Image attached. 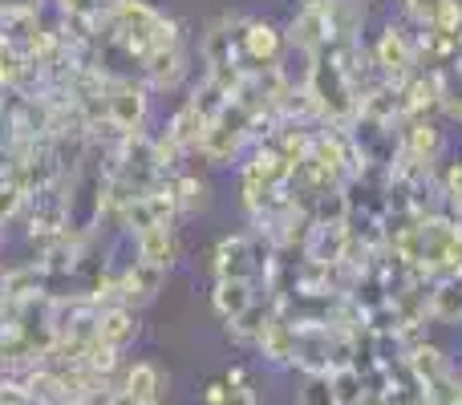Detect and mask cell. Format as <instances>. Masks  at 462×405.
Here are the masks:
<instances>
[{
  "label": "cell",
  "mask_w": 462,
  "mask_h": 405,
  "mask_svg": "<svg viewBox=\"0 0 462 405\" xmlns=\"http://www.w3.org/2000/svg\"><path fill=\"white\" fill-rule=\"evenodd\" d=\"M247 130H255V114L244 110L239 102H227L224 110L211 118L208 134L199 138V146H195V151L203 154V162H208V167H231V162H236V154H239V146H244V138H247Z\"/></svg>",
  "instance_id": "6da1fadb"
},
{
  "label": "cell",
  "mask_w": 462,
  "mask_h": 405,
  "mask_svg": "<svg viewBox=\"0 0 462 405\" xmlns=\"http://www.w3.org/2000/svg\"><path fill=\"white\" fill-rule=\"evenodd\" d=\"M151 94L154 89L146 81L134 78H114L102 86V106L110 126H118L122 134H143L146 114H151Z\"/></svg>",
  "instance_id": "7a4b0ae2"
},
{
  "label": "cell",
  "mask_w": 462,
  "mask_h": 405,
  "mask_svg": "<svg viewBox=\"0 0 462 405\" xmlns=\"http://www.w3.org/2000/svg\"><path fill=\"white\" fill-rule=\"evenodd\" d=\"M374 65H377V73L398 89L418 73V45L410 41V32L402 29V24L390 21L382 29V37L374 41Z\"/></svg>",
  "instance_id": "3957f363"
},
{
  "label": "cell",
  "mask_w": 462,
  "mask_h": 405,
  "mask_svg": "<svg viewBox=\"0 0 462 405\" xmlns=\"http://www.w3.org/2000/svg\"><path fill=\"white\" fill-rule=\"evenodd\" d=\"M211 268H216V280H260V272L268 268V260H260L252 235H224L211 252Z\"/></svg>",
  "instance_id": "277c9868"
},
{
  "label": "cell",
  "mask_w": 462,
  "mask_h": 405,
  "mask_svg": "<svg viewBox=\"0 0 462 405\" xmlns=\"http://www.w3.org/2000/svg\"><path fill=\"white\" fill-rule=\"evenodd\" d=\"M284 49H288V37L272 21L252 16V21L239 24V57L252 61L255 69H276L280 57H284Z\"/></svg>",
  "instance_id": "5b68a950"
},
{
  "label": "cell",
  "mask_w": 462,
  "mask_h": 405,
  "mask_svg": "<svg viewBox=\"0 0 462 405\" xmlns=\"http://www.w3.org/2000/svg\"><path fill=\"white\" fill-rule=\"evenodd\" d=\"M167 284V268L159 263H146V260H130L126 268L118 272V304H130V308H146L154 296L162 292Z\"/></svg>",
  "instance_id": "8992f818"
},
{
  "label": "cell",
  "mask_w": 462,
  "mask_h": 405,
  "mask_svg": "<svg viewBox=\"0 0 462 405\" xmlns=\"http://www.w3.org/2000/svg\"><path fill=\"white\" fill-rule=\"evenodd\" d=\"M138 333H143V325H138V308H130V304H102V308H97L94 336L102 345L126 353L130 345L138 341Z\"/></svg>",
  "instance_id": "52a82bcc"
},
{
  "label": "cell",
  "mask_w": 462,
  "mask_h": 405,
  "mask_svg": "<svg viewBox=\"0 0 462 405\" xmlns=\"http://www.w3.org/2000/svg\"><path fill=\"white\" fill-rule=\"evenodd\" d=\"M122 393L134 405H159L162 390H167V373L159 369V361H134L122 369Z\"/></svg>",
  "instance_id": "ba28073f"
},
{
  "label": "cell",
  "mask_w": 462,
  "mask_h": 405,
  "mask_svg": "<svg viewBox=\"0 0 462 405\" xmlns=\"http://www.w3.org/2000/svg\"><path fill=\"white\" fill-rule=\"evenodd\" d=\"M134 239V255L138 260H146V263H159V268H175V260H179V235H175V223H159V227H146V231H138V235H130Z\"/></svg>",
  "instance_id": "9c48e42d"
},
{
  "label": "cell",
  "mask_w": 462,
  "mask_h": 405,
  "mask_svg": "<svg viewBox=\"0 0 462 405\" xmlns=\"http://www.w3.org/2000/svg\"><path fill=\"white\" fill-rule=\"evenodd\" d=\"M255 300H260L255 296V280H216V288H211V308H216V317L224 325L244 317Z\"/></svg>",
  "instance_id": "30bf717a"
},
{
  "label": "cell",
  "mask_w": 462,
  "mask_h": 405,
  "mask_svg": "<svg viewBox=\"0 0 462 405\" xmlns=\"http://www.w3.org/2000/svg\"><path fill=\"white\" fill-rule=\"evenodd\" d=\"M434 78H439V106L455 122H462V41L434 65Z\"/></svg>",
  "instance_id": "8fae6325"
},
{
  "label": "cell",
  "mask_w": 462,
  "mask_h": 405,
  "mask_svg": "<svg viewBox=\"0 0 462 405\" xmlns=\"http://www.w3.org/2000/svg\"><path fill=\"white\" fill-rule=\"evenodd\" d=\"M426 312H430L434 325H447V328L462 325V272L458 276H447V280H434Z\"/></svg>",
  "instance_id": "7c38bea8"
},
{
  "label": "cell",
  "mask_w": 462,
  "mask_h": 405,
  "mask_svg": "<svg viewBox=\"0 0 462 405\" xmlns=\"http://www.w3.org/2000/svg\"><path fill=\"white\" fill-rule=\"evenodd\" d=\"M171 187H175L179 215H203L211 207V183L199 179L195 170H183L179 179H171Z\"/></svg>",
  "instance_id": "4fadbf2b"
},
{
  "label": "cell",
  "mask_w": 462,
  "mask_h": 405,
  "mask_svg": "<svg viewBox=\"0 0 462 405\" xmlns=\"http://www.w3.org/2000/svg\"><path fill=\"white\" fill-rule=\"evenodd\" d=\"M328 377H333L337 405H357V401H361V393L369 390V382H365V369H361V365H337Z\"/></svg>",
  "instance_id": "5bb4252c"
},
{
  "label": "cell",
  "mask_w": 462,
  "mask_h": 405,
  "mask_svg": "<svg viewBox=\"0 0 462 405\" xmlns=\"http://www.w3.org/2000/svg\"><path fill=\"white\" fill-rule=\"evenodd\" d=\"M110 5L114 0H53V8L73 24H97L110 21Z\"/></svg>",
  "instance_id": "9a60e30c"
},
{
  "label": "cell",
  "mask_w": 462,
  "mask_h": 405,
  "mask_svg": "<svg viewBox=\"0 0 462 405\" xmlns=\"http://www.w3.org/2000/svg\"><path fill=\"white\" fill-rule=\"evenodd\" d=\"M296 405H337L333 393V377L328 373H300V385H296Z\"/></svg>",
  "instance_id": "2e32d148"
},
{
  "label": "cell",
  "mask_w": 462,
  "mask_h": 405,
  "mask_svg": "<svg viewBox=\"0 0 462 405\" xmlns=\"http://www.w3.org/2000/svg\"><path fill=\"white\" fill-rule=\"evenodd\" d=\"M430 32H439V37H447V41H462V0H447V5H442Z\"/></svg>",
  "instance_id": "e0dca14e"
},
{
  "label": "cell",
  "mask_w": 462,
  "mask_h": 405,
  "mask_svg": "<svg viewBox=\"0 0 462 405\" xmlns=\"http://www.w3.org/2000/svg\"><path fill=\"white\" fill-rule=\"evenodd\" d=\"M24 195H29V191H24L16 179H8V183L0 179V235H5V223L24 207Z\"/></svg>",
  "instance_id": "ac0fdd59"
},
{
  "label": "cell",
  "mask_w": 462,
  "mask_h": 405,
  "mask_svg": "<svg viewBox=\"0 0 462 405\" xmlns=\"http://www.w3.org/2000/svg\"><path fill=\"white\" fill-rule=\"evenodd\" d=\"M442 5H447V0H402V13H406L418 29H430V24L439 21Z\"/></svg>",
  "instance_id": "d6986e66"
},
{
  "label": "cell",
  "mask_w": 462,
  "mask_h": 405,
  "mask_svg": "<svg viewBox=\"0 0 462 405\" xmlns=\"http://www.w3.org/2000/svg\"><path fill=\"white\" fill-rule=\"evenodd\" d=\"M227 385V382H224ZM224 405H260L255 401V393H252V385H227V393H224Z\"/></svg>",
  "instance_id": "ffe728a7"
},
{
  "label": "cell",
  "mask_w": 462,
  "mask_h": 405,
  "mask_svg": "<svg viewBox=\"0 0 462 405\" xmlns=\"http://www.w3.org/2000/svg\"><path fill=\"white\" fill-rule=\"evenodd\" d=\"M357 405H398V398H393L390 390H374V385H369L365 393H361V401Z\"/></svg>",
  "instance_id": "44dd1931"
},
{
  "label": "cell",
  "mask_w": 462,
  "mask_h": 405,
  "mask_svg": "<svg viewBox=\"0 0 462 405\" xmlns=\"http://www.w3.org/2000/svg\"><path fill=\"white\" fill-rule=\"evenodd\" d=\"M361 5H374V0H361Z\"/></svg>",
  "instance_id": "7402d4cb"
},
{
  "label": "cell",
  "mask_w": 462,
  "mask_h": 405,
  "mask_svg": "<svg viewBox=\"0 0 462 405\" xmlns=\"http://www.w3.org/2000/svg\"><path fill=\"white\" fill-rule=\"evenodd\" d=\"M0 247H5V235H0Z\"/></svg>",
  "instance_id": "603a6c76"
}]
</instances>
